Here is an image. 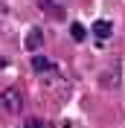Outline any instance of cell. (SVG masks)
<instances>
[{"instance_id":"cell-5","label":"cell","mask_w":125,"mask_h":128,"mask_svg":"<svg viewBox=\"0 0 125 128\" xmlns=\"http://www.w3.org/2000/svg\"><path fill=\"white\" fill-rule=\"evenodd\" d=\"M70 35H73V38H76V41H84L87 29H84V26H82V24H73V26H70Z\"/></svg>"},{"instance_id":"cell-4","label":"cell","mask_w":125,"mask_h":128,"mask_svg":"<svg viewBox=\"0 0 125 128\" xmlns=\"http://www.w3.org/2000/svg\"><path fill=\"white\" fill-rule=\"evenodd\" d=\"M32 70H35V73H47V70H52V61L44 58V56H35V58H32Z\"/></svg>"},{"instance_id":"cell-2","label":"cell","mask_w":125,"mask_h":128,"mask_svg":"<svg viewBox=\"0 0 125 128\" xmlns=\"http://www.w3.org/2000/svg\"><path fill=\"white\" fill-rule=\"evenodd\" d=\"M93 35L99 41H108L110 35H114V24H110V20H96L93 24Z\"/></svg>"},{"instance_id":"cell-3","label":"cell","mask_w":125,"mask_h":128,"mask_svg":"<svg viewBox=\"0 0 125 128\" xmlns=\"http://www.w3.org/2000/svg\"><path fill=\"white\" fill-rule=\"evenodd\" d=\"M41 44H44V32H41L38 26H32V29L26 32V50H38Z\"/></svg>"},{"instance_id":"cell-1","label":"cell","mask_w":125,"mask_h":128,"mask_svg":"<svg viewBox=\"0 0 125 128\" xmlns=\"http://www.w3.org/2000/svg\"><path fill=\"white\" fill-rule=\"evenodd\" d=\"M3 111H9V114H20L24 111V96H20L18 88H6L3 90Z\"/></svg>"},{"instance_id":"cell-6","label":"cell","mask_w":125,"mask_h":128,"mask_svg":"<svg viewBox=\"0 0 125 128\" xmlns=\"http://www.w3.org/2000/svg\"><path fill=\"white\" fill-rule=\"evenodd\" d=\"M24 128H47V122H44V120H26Z\"/></svg>"}]
</instances>
